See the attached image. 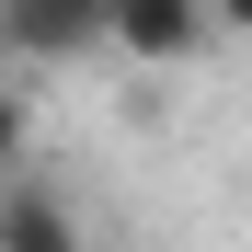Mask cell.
<instances>
[{
	"label": "cell",
	"instance_id": "5b68a950",
	"mask_svg": "<svg viewBox=\"0 0 252 252\" xmlns=\"http://www.w3.org/2000/svg\"><path fill=\"white\" fill-rule=\"evenodd\" d=\"M206 46H252V0H206Z\"/></svg>",
	"mask_w": 252,
	"mask_h": 252
},
{
	"label": "cell",
	"instance_id": "277c9868",
	"mask_svg": "<svg viewBox=\"0 0 252 252\" xmlns=\"http://www.w3.org/2000/svg\"><path fill=\"white\" fill-rule=\"evenodd\" d=\"M23 160H34V115L23 92H0V184H23Z\"/></svg>",
	"mask_w": 252,
	"mask_h": 252
},
{
	"label": "cell",
	"instance_id": "7a4b0ae2",
	"mask_svg": "<svg viewBox=\"0 0 252 252\" xmlns=\"http://www.w3.org/2000/svg\"><path fill=\"white\" fill-rule=\"evenodd\" d=\"M0 46L12 58H92L103 46V0H0Z\"/></svg>",
	"mask_w": 252,
	"mask_h": 252
},
{
	"label": "cell",
	"instance_id": "6da1fadb",
	"mask_svg": "<svg viewBox=\"0 0 252 252\" xmlns=\"http://www.w3.org/2000/svg\"><path fill=\"white\" fill-rule=\"evenodd\" d=\"M103 46H126L138 69H184L206 58V0H103Z\"/></svg>",
	"mask_w": 252,
	"mask_h": 252
},
{
	"label": "cell",
	"instance_id": "3957f363",
	"mask_svg": "<svg viewBox=\"0 0 252 252\" xmlns=\"http://www.w3.org/2000/svg\"><path fill=\"white\" fill-rule=\"evenodd\" d=\"M0 252H92V229L46 184H0Z\"/></svg>",
	"mask_w": 252,
	"mask_h": 252
}]
</instances>
